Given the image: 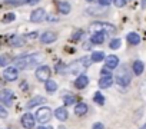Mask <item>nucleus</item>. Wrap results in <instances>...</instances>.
<instances>
[{
  "instance_id": "f257e3e1",
  "label": "nucleus",
  "mask_w": 146,
  "mask_h": 129,
  "mask_svg": "<svg viewBox=\"0 0 146 129\" xmlns=\"http://www.w3.org/2000/svg\"><path fill=\"white\" fill-rule=\"evenodd\" d=\"M42 62H43V55L35 53V55H25V56L17 57L15 60V64L19 69H32L37 66V64H40Z\"/></svg>"
},
{
  "instance_id": "f03ea898",
  "label": "nucleus",
  "mask_w": 146,
  "mask_h": 129,
  "mask_svg": "<svg viewBox=\"0 0 146 129\" xmlns=\"http://www.w3.org/2000/svg\"><path fill=\"white\" fill-rule=\"evenodd\" d=\"M92 57L90 56H83L82 59H78L75 62H72L70 64H67V73L69 75H83V72L92 64Z\"/></svg>"
},
{
  "instance_id": "7ed1b4c3",
  "label": "nucleus",
  "mask_w": 146,
  "mask_h": 129,
  "mask_svg": "<svg viewBox=\"0 0 146 129\" xmlns=\"http://www.w3.org/2000/svg\"><path fill=\"white\" fill-rule=\"evenodd\" d=\"M115 80H116V83L120 85V86H127V85L130 83L132 75H130V72H129V69H127L126 64H123V66H120V68L117 69L116 76H115Z\"/></svg>"
},
{
  "instance_id": "20e7f679",
  "label": "nucleus",
  "mask_w": 146,
  "mask_h": 129,
  "mask_svg": "<svg viewBox=\"0 0 146 129\" xmlns=\"http://www.w3.org/2000/svg\"><path fill=\"white\" fill-rule=\"evenodd\" d=\"M90 30L93 32H105L106 35H112L115 32V26L110 23H105V22H95L90 26Z\"/></svg>"
},
{
  "instance_id": "39448f33",
  "label": "nucleus",
  "mask_w": 146,
  "mask_h": 129,
  "mask_svg": "<svg viewBox=\"0 0 146 129\" xmlns=\"http://www.w3.org/2000/svg\"><path fill=\"white\" fill-rule=\"evenodd\" d=\"M52 119V110L50 108H40L37 109L36 112V120H39L40 123H44V122H49Z\"/></svg>"
},
{
  "instance_id": "423d86ee",
  "label": "nucleus",
  "mask_w": 146,
  "mask_h": 129,
  "mask_svg": "<svg viewBox=\"0 0 146 129\" xmlns=\"http://www.w3.org/2000/svg\"><path fill=\"white\" fill-rule=\"evenodd\" d=\"M36 78H37V80H40V82H47V80H50L49 78H50V68L49 66H46V64H43V66H39L37 69H36Z\"/></svg>"
},
{
  "instance_id": "0eeeda50",
  "label": "nucleus",
  "mask_w": 146,
  "mask_h": 129,
  "mask_svg": "<svg viewBox=\"0 0 146 129\" xmlns=\"http://www.w3.org/2000/svg\"><path fill=\"white\" fill-rule=\"evenodd\" d=\"M13 99H15V95H13L12 90H9V89H3L2 92H0V102H2L5 106H12Z\"/></svg>"
},
{
  "instance_id": "6e6552de",
  "label": "nucleus",
  "mask_w": 146,
  "mask_h": 129,
  "mask_svg": "<svg viewBox=\"0 0 146 129\" xmlns=\"http://www.w3.org/2000/svg\"><path fill=\"white\" fill-rule=\"evenodd\" d=\"M44 19H46V12H44V9H42V7L35 9V10L32 12V15H30V22H33V23H40V22H43Z\"/></svg>"
},
{
  "instance_id": "1a4fd4ad",
  "label": "nucleus",
  "mask_w": 146,
  "mask_h": 129,
  "mask_svg": "<svg viewBox=\"0 0 146 129\" xmlns=\"http://www.w3.org/2000/svg\"><path fill=\"white\" fill-rule=\"evenodd\" d=\"M17 76H19V72H17V68H15V66H9V68H6L3 70V78L6 80H9V82L16 80Z\"/></svg>"
},
{
  "instance_id": "9d476101",
  "label": "nucleus",
  "mask_w": 146,
  "mask_h": 129,
  "mask_svg": "<svg viewBox=\"0 0 146 129\" xmlns=\"http://www.w3.org/2000/svg\"><path fill=\"white\" fill-rule=\"evenodd\" d=\"M35 116L32 115V113H25L23 116H22V125H23V128H26V129H33L35 128Z\"/></svg>"
},
{
  "instance_id": "9b49d317",
  "label": "nucleus",
  "mask_w": 146,
  "mask_h": 129,
  "mask_svg": "<svg viewBox=\"0 0 146 129\" xmlns=\"http://www.w3.org/2000/svg\"><path fill=\"white\" fill-rule=\"evenodd\" d=\"M56 39H57V35H56L54 32H50V30L44 32V33L40 36V42L44 43V45H50V43L56 42Z\"/></svg>"
},
{
  "instance_id": "f8f14e48",
  "label": "nucleus",
  "mask_w": 146,
  "mask_h": 129,
  "mask_svg": "<svg viewBox=\"0 0 146 129\" xmlns=\"http://www.w3.org/2000/svg\"><path fill=\"white\" fill-rule=\"evenodd\" d=\"M105 64L108 69H116V68H119V57L115 55H109L105 59Z\"/></svg>"
},
{
  "instance_id": "ddd939ff",
  "label": "nucleus",
  "mask_w": 146,
  "mask_h": 129,
  "mask_svg": "<svg viewBox=\"0 0 146 129\" xmlns=\"http://www.w3.org/2000/svg\"><path fill=\"white\" fill-rule=\"evenodd\" d=\"M44 102H46V99L43 96H35L26 103V109H33V108H36V106H39V105H42Z\"/></svg>"
},
{
  "instance_id": "4468645a",
  "label": "nucleus",
  "mask_w": 146,
  "mask_h": 129,
  "mask_svg": "<svg viewBox=\"0 0 146 129\" xmlns=\"http://www.w3.org/2000/svg\"><path fill=\"white\" fill-rule=\"evenodd\" d=\"M105 37H106V33L105 32H95L90 37V43L93 45H102L105 42Z\"/></svg>"
},
{
  "instance_id": "2eb2a0df",
  "label": "nucleus",
  "mask_w": 146,
  "mask_h": 129,
  "mask_svg": "<svg viewBox=\"0 0 146 129\" xmlns=\"http://www.w3.org/2000/svg\"><path fill=\"white\" fill-rule=\"evenodd\" d=\"M88 85H89V78H88L86 75H80V76H78V79L75 80V86H76L78 89H85Z\"/></svg>"
},
{
  "instance_id": "dca6fc26",
  "label": "nucleus",
  "mask_w": 146,
  "mask_h": 129,
  "mask_svg": "<svg viewBox=\"0 0 146 129\" xmlns=\"http://www.w3.org/2000/svg\"><path fill=\"white\" fill-rule=\"evenodd\" d=\"M54 116H56V119H57V120L64 122V120L67 119L69 113H67V110H66V108H64V106H60V108H57V109L54 110Z\"/></svg>"
},
{
  "instance_id": "f3484780",
  "label": "nucleus",
  "mask_w": 146,
  "mask_h": 129,
  "mask_svg": "<svg viewBox=\"0 0 146 129\" xmlns=\"http://www.w3.org/2000/svg\"><path fill=\"white\" fill-rule=\"evenodd\" d=\"M39 0H5L6 5H12V6H22V5H35Z\"/></svg>"
},
{
  "instance_id": "a211bd4d",
  "label": "nucleus",
  "mask_w": 146,
  "mask_h": 129,
  "mask_svg": "<svg viewBox=\"0 0 146 129\" xmlns=\"http://www.w3.org/2000/svg\"><path fill=\"white\" fill-rule=\"evenodd\" d=\"M112 85H113V76H112V75H109V76H102L100 80H99V86H100L102 89H108V88H110Z\"/></svg>"
},
{
  "instance_id": "6ab92c4d",
  "label": "nucleus",
  "mask_w": 146,
  "mask_h": 129,
  "mask_svg": "<svg viewBox=\"0 0 146 129\" xmlns=\"http://www.w3.org/2000/svg\"><path fill=\"white\" fill-rule=\"evenodd\" d=\"M88 105L85 103V102H79L78 105H76V108H75V113L78 115V116H83V115H86L88 113Z\"/></svg>"
},
{
  "instance_id": "aec40b11",
  "label": "nucleus",
  "mask_w": 146,
  "mask_h": 129,
  "mask_svg": "<svg viewBox=\"0 0 146 129\" xmlns=\"http://www.w3.org/2000/svg\"><path fill=\"white\" fill-rule=\"evenodd\" d=\"M133 73L135 75H142L143 73V70H145V64H143V62L142 60H136V62H133Z\"/></svg>"
},
{
  "instance_id": "412c9836",
  "label": "nucleus",
  "mask_w": 146,
  "mask_h": 129,
  "mask_svg": "<svg viewBox=\"0 0 146 129\" xmlns=\"http://www.w3.org/2000/svg\"><path fill=\"white\" fill-rule=\"evenodd\" d=\"M57 10H59L62 15H67V13L72 10V6H70L67 2H59V3H57Z\"/></svg>"
},
{
  "instance_id": "4be33fe9",
  "label": "nucleus",
  "mask_w": 146,
  "mask_h": 129,
  "mask_svg": "<svg viewBox=\"0 0 146 129\" xmlns=\"http://www.w3.org/2000/svg\"><path fill=\"white\" fill-rule=\"evenodd\" d=\"M126 40H127L130 45H139V43H140V37H139V35L135 33V32L127 33V35H126Z\"/></svg>"
},
{
  "instance_id": "5701e85b",
  "label": "nucleus",
  "mask_w": 146,
  "mask_h": 129,
  "mask_svg": "<svg viewBox=\"0 0 146 129\" xmlns=\"http://www.w3.org/2000/svg\"><path fill=\"white\" fill-rule=\"evenodd\" d=\"M9 43L12 46H15V47H19V46H23L25 45V39L22 36H12L10 40H9Z\"/></svg>"
},
{
  "instance_id": "b1692460",
  "label": "nucleus",
  "mask_w": 146,
  "mask_h": 129,
  "mask_svg": "<svg viewBox=\"0 0 146 129\" xmlns=\"http://www.w3.org/2000/svg\"><path fill=\"white\" fill-rule=\"evenodd\" d=\"M63 103H64V106H69V105L76 103V96H75V95H72V93L64 95V96H63Z\"/></svg>"
},
{
  "instance_id": "393cba45",
  "label": "nucleus",
  "mask_w": 146,
  "mask_h": 129,
  "mask_svg": "<svg viewBox=\"0 0 146 129\" xmlns=\"http://www.w3.org/2000/svg\"><path fill=\"white\" fill-rule=\"evenodd\" d=\"M90 57H92V60H93V62H102L103 59H106V57H105V53H103V52H99V50L93 52Z\"/></svg>"
},
{
  "instance_id": "a878e982",
  "label": "nucleus",
  "mask_w": 146,
  "mask_h": 129,
  "mask_svg": "<svg viewBox=\"0 0 146 129\" xmlns=\"http://www.w3.org/2000/svg\"><path fill=\"white\" fill-rule=\"evenodd\" d=\"M44 88H46V90L47 92H54V90H57V83L54 82V80H47L46 83H44Z\"/></svg>"
},
{
  "instance_id": "bb28decb",
  "label": "nucleus",
  "mask_w": 146,
  "mask_h": 129,
  "mask_svg": "<svg viewBox=\"0 0 146 129\" xmlns=\"http://www.w3.org/2000/svg\"><path fill=\"white\" fill-rule=\"evenodd\" d=\"M93 100H95L98 105H103V103H105V98H103V95H102L100 92H96V93H95Z\"/></svg>"
},
{
  "instance_id": "cd10ccee",
  "label": "nucleus",
  "mask_w": 146,
  "mask_h": 129,
  "mask_svg": "<svg viewBox=\"0 0 146 129\" xmlns=\"http://www.w3.org/2000/svg\"><path fill=\"white\" fill-rule=\"evenodd\" d=\"M82 36H83V30H76L75 33L72 35V40L73 42H79L82 39Z\"/></svg>"
},
{
  "instance_id": "c85d7f7f",
  "label": "nucleus",
  "mask_w": 146,
  "mask_h": 129,
  "mask_svg": "<svg viewBox=\"0 0 146 129\" xmlns=\"http://www.w3.org/2000/svg\"><path fill=\"white\" fill-rule=\"evenodd\" d=\"M120 45H122V40L120 39H113L112 42H110V49H113V50H116V49H119L120 47Z\"/></svg>"
},
{
  "instance_id": "c756f323",
  "label": "nucleus",
  "mask_w": 146,
  "mask_h": 129,
  "mask_svg": "<svg viewBox=\"0 0 146 129\" xmlns=\"http://www.w3.org/2000/svg\"><path fill=\"white\" fill-rule=\"evenodd\" d=\"M15 19H16V15H15V13H7V15H5V17H3V23L13 22Z\"/></svg>"
},
{
  "instance_id": "7c9ffc66",
  "label": "nucleus",
  "mask_w": 146,
  "mask_h": 129,
  "mask_svg": "<svg viewBox=\"0 0 146 129\" xmlns=\"http://www.w3.org/2000/svg\"><path fill=\"white\" fill-rule=\"evenodd\" d=\"M9 63V57L6 55H2L0 56V66H6V64Z\"/></svg>"
},
{
  "instance_id": "2f4dec72",
  "label": "nucleus",
  "mask_w": 146,
  "mask_h": 129,
  "mask_svg": "<svg viewBox=\"0 0 146 129\" xmlns=\"http://www.w3.org/2000/svg\"><path fill=\"white\" fill-rule=\"evenodd\" d=\"M115 6L116 7H123V6H126V3H127V0H115Z\"/></svg>"
},
{
  "instance_id": "473e14b6",
  "label": "nucleus",
  "mask_w": 146,
  "mask_h": 129,
  "mask_svg": "<svg viewBox=\"0 0 146 129\" xmlns=\"http://www.w3.org/2000/svg\"><path fill=\"white\" fill-rule=\"evenodd\" d=\"M115 2V0H99V5L103 6V7H108L109 5H112Z\"/></svg>"
},
{
  "instance_id": "72a5a7b5",
  "label": "nucleus",
  "mask_w": 146,
  "mask_h": 129,
  "mask_svg": "<svg viewBox=\"0 0 146 129\" xmlns=\"http://www.w3.org/2000/svg\"><path fill=\"white\" fill-rule=\"evenodd\" d=\"M0 116H2L3 119H5L6 116H7V112H6V109H5L3 106H2V108H0Z\"/></svg>"
},
{
  "instance_id": "f704fd0d",
  "label": "nucleus",
  "mask_w": 146,
  "mask_h": 129,
  "mask_svg": "<svg viewBox=\"0 0 146 129\" xmlns=\"http://www.w3.org/2000/svg\"><path fill=\"white\" fill-rule=\"evenodd\" d=\"M93 129H105V126H103V123H100V122H96V123L93 125Z\"/></svg>"
},
{
  "instance_id": "c9c22d12",
  "label": "nucleus",
  "mask_w": 146,
  "mask_h": 129,
  "mask_svg": "<svg viewBox=\"0 0 146 129\" xmlns=\"http://www.w3.org/2000/svg\"><path fill=\"white\" fill-rule=\"evenodd\" d=\"M37 37V32H33V33H29L26 36V39H36Z\"/></svg>"
},
{
  "instance_id": "e433bc0d",
  "label": "nucleus",
  "mask_w": 146,
  "mask_h": 129,
  "mask_svg": "<svg viewBox=\"0 0 146 129\" xmlns=\"http://www.w3.org/2000/svg\"><path fill=\"white\" fill-rule=\"evenodd\" d=\"M100 73H102V76H109V75H112L109 70H108V68H105V69H102L100 70Z\"/></svg>"
},
{
  "instance_id": "4c0bfd02",
  "label": "nucleus",
  "mask_w": 146,
  "mask_h": 129,
  "mask_svg": "<svg viewBox=\"0 0 146 129\" xmlns=\"http://www.w3.org/2000/svg\"><path fill=\"white\" fill-rule=\"evenodd\" d=\"M37 129H53L52 126H39Z\"/></svg>"
},
{
  "instance_id": "58836bf2",
  "label": "nucleus",
  "mask_w": 146,
  "mask_h": 129,
  "mask_svg": "<svg viewBox=\"0 0 146 129\" xmlns=\"http://www.w3.org/2000/svg\"><path fill=\"white\" fill-rule=\"evenodd\" d=\"M26 85H27V83H26V82H25V83H22V85H20V88H22V89H25V90H26V89H27V86H26Z\"/></svg>"
},
{
  "instance_id": "ea45409f",
  "label": "nucleus",
  "mask_w": 146,
  "mask_h": 129,
  "mask_svg": "<svg viewBox=\"0 0 146 129\" xmlns=\"http://www.w3.org/2000/svg\"><path fill=\"white\" fill-rule=\"evenodd\" d=\"M142 7H146V0H142Z\"/></svg>"
},
{
  "instance_id": "a19ab883",
  "label": "nucleus",
  "mask_w": 146,
  "mask_h": 129,
  "mask_svg": "<svg viewBox=\"0 0 146 129\" xmlns=\"http://www.w3.org/2000/svg\"><path fill=\"white\" fill-rule=\"evenodd\" d=\"M139 129H146V123H145V125H143L142 128H139Z\"/></svg>"
},
{
  "instance_id": "79ce46f5",
  "label": "nucleus",
  "mask_w": 146,
  "mask_h": 129,
  "mask_svg": "<svg viewBox=\"0 0 146 129\" xmlns=\"http://www.w3.org/2000/svg\"><path fill=\"white\" fill-rule=\"evenodd\" d=\"M86 2H89V3H92V2H95V0H86Z\"/></svg>"
},
{
  "instance_id": "37998d69",
  "label": "nucleus",
  "mask_w": 146,
  "mask_h": 129,
  "mask_svg": "<svg viewBox=\"0 0 146 129\" xmlns=\"http://www.w3.org/2000/svg\"><path fill=\"white\" fill-rule=\"evenodd\" d=\"M59 129H66V128H59Z\"/></svg>"
}]
</instances>
